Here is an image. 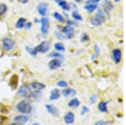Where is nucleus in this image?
<instances>
[{"label": "nucleus", "mask_w": 126, "mask_h": 125, "mask_svg": "<svg viewBox=\"0 0 126 125\" xmlns=\"http://www.w3.org/2000/svg\"><path fill=\"white\" fill-rule=\"evenodd\" d=\"M45 108H46V110L47 111L48 113L51 114V115H53V116H56V117L59 116L58 108H56V106H54L53 104H46Z\"/></svg>", "instance_id": "9"}, {"label": "nucleus", "mask_w": 126, "mask_h": 125, "mask_svg": "<svg viewBox=\"0 0 126 125\" xmlns=\"http://www.w3.org/2000/svg\"><path fill=\"white\" fill-rule=\"evenodd\" d=\"M72 18L77 21H82V17L80 15V14L78 13V11H73L72 14Z\"/></svg>", "instance_id": "24"}, {"label": "nucleus", "mask_w": 126, "mask_h": 125, "mask_svg": "<svg viewBox=\"0 0 126 125\" xmlns=\"http://www.w3.org/2000/svg\"><path fill=\"white\" fill-rule=\"evenodd\" d=\"M60 97H61V92L57 89V88H54V89H52L51 92H50L49 99L50 101H56V100L59 99Z\"/></svg>", "instance_id": "14"}, {"label": "nucleus", "mask_w": 126, "mask_h": 125, "mask_svg": "<svg viewBox=\"0 0 126 125\" xmlns=\"http://www.w3.org/2000/svg\"><path fill=\"white\" fill-rule=\"evenodd\" d=\"M33 125H34V124H33Z\"/></svg>", "instance_id": "38"}, {"label": "nucleus", "mask_w": 126, "mask_h": 125, "mask_svg": "<svg viewBox=\"0 0 126 125\" xmlns=\"http://www.w3.org/2000/svg\"><path fill=\"white\" fill-rule=\"evenodd\" d=\"M63 120H64V122H65V124H72L73 123H74V121H75L74 113L72 112H67L64 115Z\"/></svg>", "instance_id": "12"}, {"label": "nucleus", "mask_w": 126, "mask_h": 125, "mask_svg": "<svg viewBox=\"0 0 126 125\" xmlns=\"http://www.w3.org/2000/svg\"><path fill=\"white\" fill-rule=\"evenodd\" d=\"M62 33H63L66 36V39H72L74 36V28L71 25H66L62 28Z\"/></svg>", "instance_id": "7"}, {"label": "nucleus", "mask_w": 126, "mask_h": 125, "mask_svg": "<svg viewBox=\"0 0 126 125\" xmlns=\"http://www.w3.org/2000/svg\"><path fill=\"white\" fill-rule=\"evenodd\" d=\"M97 100V95L96 94H93L90 97V98H89V102H90L91 104H93L95 102H96Z\"/></svg>", "instance_id": "30"}, {"label": "nucleus", "mask_w": 126, "mask_h": 125, "mask_svg": "<svg viewBox=\"0 0 126 125\" xmlns=\"http://www.w3.org/2000/svg\"><path fill=\"white\" fill-rule=\"evenodd\" d=\"M54 48L56 49V51L58 52H64L65 50H66V47H65V45H63L62 43H56L54 45Z\"/></svg>", "instance_id": "22"}, {"label": "nucleus", "mask_w": 126, "mask_h": 125, "mask_svg": "<svg viewBox=\"0 0 126 125\" xmlns=\"http://www.w3.org/2000/svg\"><path fill=\"white\" fill-rule=\"evenodd\" d=\"M84 9L89 13H92L97 9V3H95V4H86L84 6Z\"/></svg>", "instance_id": "23"}, {"label": "nucleus", "mask_w": 126, "mask_h": 125, "mask_svg": "<svg viewBox=\"0 0 126 125\" xmlns=\"http://www.w3.org/2000/svg\"><path fill=\"white\" fill-rule=\"evenodd\" d=\"M100 1L101 0H87L86 4H95V3H97Z\"/></svg>", "instance_id": "31"}, {"label": "nucleus", "mask_w": 126, "mask_h": 125, "mask_svg": "<svg viewBox=\"0 0 126 125\" xmlns=\"http://www.w3.org/2000/svg\"><path fill=\"white\" fill-rule=\"evenodd\" d=\"M61 93L62 94L63 97H73L77 93V91L73 88H65L62 91Z\"/></svg>", "instance_id": "13"}, {"label": "nucleus", "mask_w": 126, "mask_h": 125, "mask_svg": "<svg viewBox=\"0 0 126 125\" xmlns=\"http://www.w3.org/2000/svg\"><path fill=\"white\" fill-rule=\"evenodd\" d=\"M112 57L116 64L119 63L122 60V51L120 49H114L112 52Z\"/></svg>", "instance_id": "11"}, {"label": "nucleus", "mask_w": 126, "mask_h": 125, "mask_svg": "<svg viewBox=\"0 0 126 125\" xmlns=\"http://www.w3.org/2000/svg\"><path fill=\"white\" fill-rule=\"evenodd\" d=\"M15 45V42L13 39L9 37H5L2 40V46L5 51H10L13 50Z\"/></svg>", "instance_id": "5"}, {"label": "nucleus", "mask_w": 126, "mask_h": 125, "mask_svg": "<svg viewBox=\"0 0 126 125\" xmlns=\"http://www.w3.org/2000/svg\"><path fill=\"white\" fill-rule=\"evenodd\" d=\"M55 2L57 3V4L60 6L64 11H69L70 10V4L65 0H54Z\"/></svg>", "instance_id": "15"}, {"label": "nucleus", "mask_w": 126, "mask_h": 125, "mask_svg": "<svg viewBox=\"0 0 126 125\" xmlns=\"http://www.w3.org/2000/svg\"><path fill=\"white\" fill-rule=\"evenodd\" d=\"M55 34H56V37H57L59 40H64V39H66V38H65V36H63L62 33H61V32L56 31V33H55Z\"/></svg>", "instance_id": "32"}, {"label": "nucleus", "mask_w": 126, "mask_h": 125, "mask_svg": "<svg viewBox=\"0 0 126 125\" xmlns=\"http://www.w3.org/2000/svg\"><path fill=\"white\" fill-rule=\"evenodd\" d=\"M28 120H29V118H28L27 116L25 115H18V116H15V118H14V121L16 123H19V124H25V123L28 122Z\"/></svg>", "instance_id": "18"}, {"label": "nucleus", "mask_w": 126, "mask_h": 125, "mask_svg": "<svg viewBox=\"0 0 126 125\" xmlns=\"http://www.w3.org/2000/svg\"><path fill=\"white\" fill-rule=\"evenodd\" d=\"M30 87L33 88V89L35 91H41L46 88V85L39 82H34L30 84Z\"/></svg>", "instance_id": "16"}, {"label": "nucleus", "mask_w": 126, "mask_h": 125, "mask_svg": "<svg viewBox=\"0 0 126 125\" xmlns=\"http://www.w3.org/2000/svg\"><path fill=\"white\" fill-rule=\"evenodd\" d=\"M18 94L19 96L23 97L25 98H30V97L33 95V92L31 91V87L28 85H23L21 86L18 90Z\"/></svg>", "instance_id": "4"}, {"label": "nucleus", "mask_w": 126, "mask_h": 125, "mask_svg": "<svg viewBox=\"0 0 126 125\" xmlns=\"http://www.w3.org/2000/svg\"><path fill=\"white\" fill-rule=\"evenodd\" d=\"M75 1H76L77 3H81V2H82L83 0H75Z\"/></svg>", "instance_id": "35"}, {"label": "nucleus", "mask_w": 126, "mask_h": 125, "mask_svg": "<svg viewBox=\"0 0 126 125\" xmlns=\"http://www.w3.org/2000/svg\"><path fill=\"white\" fill-rule=\"evenodd\" d=\"M67 106L69 108H78L80 106V101H79L78 98L73 97L72 99H71L68 102Z\"/></svg>", "instance_id": "17"}, {"label": "nucleus", "mask_w": 126, "mask_h": 125, "mask_svg": "<svg viewBox=\"0 0 126 125\" xmlns=\"http://www.w3.org/2000/svg\"><path fill=\"white\" fill-rule=\"evenodd\" d=\"M53 16H54L55 19H56V20H58V21H60V22H64L65 21L64 17H63L60 13H58V12H55V13L53 14Z\"/></svg>", "instance_id": "25"}, {"label": "nucleus", "mask_w": 126, "mask_h": 125, "mask_svg": "<svg viewBox=\"0 0 126 125\" xmlns=\"http://www.w3.org/2000/svg\"><path fill=\"white\" fill-rule=\"evenodd\" d=\"M25 25H26V19L24 18H19L18 19V21L16 22L15 27L17 29H23V28L25 27Z\"/></svg>", "instance_id": "19"}, {"label": "nucleus", "mask_w": 126, "mask_h": 125, "mask_svg": "<svg viewBox=\"0 0 126 125\" xmlns=\"http://www.w3.org/2000/svg\"><path fill=\"white\" fill-rule=\"evenodd\" d=\"M9 125H23L22 124H19V123H16V122H15V123H13V124H10Z\"/></svg>", "instance_id": "34"}, {"label": "nucleus", "mask_w": 126, "mask_h": 125, "mask_svg": "<svg viewBox=\"0 0 126 125\" xmlns=\"http://www.w3.org/2000/svg\"><path fill=\"white\" fill-rule=\"evenodd\" d=\"M37 11L39 14L45 17L48 11V4L46 3H40L37 5Z\"/></svg>", "instance_id": "10"}, {"label": "nucleus", "mask_w": 126, "mask_h": 125, "mask_svg": "<svg viewBox=\"0 0 126 125\" xmlns=\"http://www.w3.org/2000/svg\"><path fill=\"white\" fill-rule=\"evenodd\" d=\"M7 11V6L4 3L0 4V15H3L5 12Z\"/></svg>", "instance_id": "28"}, {"label": "nucleus", "mask_w": 126, "mask_h": 125, "mask_svg": "<svg viewBox=\"0 0 126 125\" xmlns=\"http://www.w3.org/2000/svg\"><path fill=\"white\" fill-rule=\"evenodd\" d=\"M104 21H105V16L101 9H97L96 15L93 16L92 19H90L91 25H93V26L101 25Z\"/></svg>", "instance_id": "2"}, {"label": "nucleus", "mask_w": 126, "mask_h": 125, "mask_svg": "<svg viewBox=\"0 0 126 125\" xmlns=\"http://www.w3.org/2000/svg\"><path fill=\"white\" fill-rule=\"evenodd\" d=\"M62 66V60L60 59H52L48 63V66L50 70H56Z\"/></svg>", "instance_id": "8"}, {"label": "nucleus", "mask_w": 126, "mask_h": 125, "mask_svg": "<svg viewBox=\"0 0 126 125\" xmlns=\"http://www.w3.org/2000/svg\"><path fill=\"white\" fill-rule=\"evenodd\" d=\"M50 42L47 41V40H44L42 41L41 43H40L36 47H34L33 48V51H34V55L35 56L37 55L38 53H42V54H45L50 50Z\"/></svg>", "instance_id": "3"}, {"label": "nucleus", "mask_w": 126, "mask_h": 125, "mask_svg": "<svg viewBox=\"0 0 126 125\" xmlns=\"http://www.w3.org/2000/svg\"><path fill=\"white\" fill-rule=\"evenodd\" d=\"M108 123L105 120H98L94 124V125H106Z\"/></svg>", "instance_id": "33"}, {"label": "nucleus", "mask_w": 126, "mask_h": 125, "mask_svg": "<svg viewBox=\"0 0 126 125\" xmlns=\"http://www.w3.org/2000/svg\"><path fill=\"white\" fill-rule=\"evenodd\" d=\"M49 57L50 58H53V59H60V60H62L64 58V56L62 55L61 52H58V51H52L49 54Z\"/></svg>", "instance_id": "20"}, {"label": "nucleus", "mask_w": 126, "mask_h": 125, "mask_svg": "<svg viewBox=\"0 0 126 125\" xmlns=\"http://www.w3.org/2000/svg\"><path fill=\"white\" fill-rule=\"evenodd\" d=\"M24 3H25V2H27V0H24Z\"/></svg>", "instance_id": "37"}, {"label": "nucleus", "mask_w": 126, "mask_h": 125, "mask_svg": "<svg viewBox=\"0 0 126 125\" xmlns=\"http://www.w3.org/2000/svg\"><path fill=\"white\" fill-rule=\"evenodd\" d=\"M113 4H112L111 2H108L107 3H105L104 4V9L107 13H109V11H110V10L113 9Z\"/></svg>", "instance_id": "27"}, {"label": "nucleus", "mask_w": 126, "mask_h": 125, "mask_svg": "<svg viewBox=\"0 0 126 125\" xmlns=\"http://www.w3.org/2000/svg\"><path fill=\"white\" fill-rule=\"evenodd\" d=\"M89 112V108H87V106H83L82 108V111H81V115H85L86 113Z\"/></svg>", "instance_id": "29"}, {"label": "nucleus", "mask_w": 126, "mask_h": 125, "mask_svg": "<svg viewBox=\"0 0 126 125\" xmlns=\"http://www.w3.org/2000/svg\"><path fill=\"white\" fill-rule=\"evenodd\" d=\"M16 108H17V110L19 111L20 113L28 114V113H30V112H31L32 109H33V107H32V105L28 102V101L22 100L17 103Z\"/></svg>", "instance_id": "1"}, {"label": "nucleus", "mask_w": 126, "mask_h": 125, "mask_svg": "<svg viewBox=\"0 0 126 125\" xmlns=\"http://www.w3.org/2000/svg\"><path fill=\"white\" fill-rule=\"evenodd\" d=\"M114 1H115V2H120L121 0H114Z\"/></svg>", "instance_id": "36"}, {"label": "nucleus", "mask_w": 126, "mask_h": 125, "mask_svg": "<svg viewBox=\"0 0 126 125\" xmlns=\"http://www.w3.org/2000/svg\"><path fill=\"white\" fill-rule=\"evenodd\" d=\"M97 108L101 112H108V102H100L97 105Z\"/></svg>", "instance_id": "21"}, {"label": "nucleus", "mask_w": 126, "mask_h": 125, "mask_svg": "<svg viewBox=\"0 0 126 125\" xmlns=\"http://www.w3.org/2000/svg\"><path fill=\"white\" fill-rule=\"evenodd\" d=\"M40 31L43 35H46L48 33V30H49V19L46 17H43L41 18L40 20Z\"/></svg>", "instance_id": "6"}, {"label": "nucleus", "mask_w": 126, "mask_h": 125, "mask_svg": "<svg viewBox=\"0 0 126 125\" xmlns=\"http://www.w3.org/2000/svg\"><path fill=\"white\" fill-rule=\"evenodd\" d=\"M56 85H57V86H59V87L66 88V87H67L68 83H67V82H66V81H64V80H60L57 82Z\"/></svg>", "instance_id": "26"}]
</instances>
